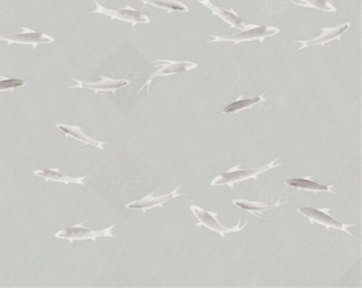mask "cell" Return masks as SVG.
Instances as JSON below:
<instances>
[{"mask_svg": "<svg viewBox=\"0 0 362 288\" xmlns=\"http://www.w3.org/2000/svg\"><path fill=\"white\" fill-rule=\"evenodd\" d=\"M350 26H352L350 23H346V24H342L338 27H332V28H321L322 33H321L320 36H317V38H313V40L295 41V43L302 44L301 47L297 49V52H299V50L304 49V48L309 47V46H321V47H323L327 43L336 40L340 41L341 40L342 34L346 30H348Z\"/></svg>", "mask_w": 362, "mask_h": 288, "instance_id": "cell-10", "label": "cell"}, {"mask_svg": "<svg viewBox=\"0 0 362 288\" xmlns=\"http://www.w3.org/2000/svg\"><path fill=\"white\" fill-rule=\"evenodd\" d=\"M25 81L21 79H7L5 77H0V91H13L17 87H23Z\"/></svg>", "mask_w": 362, "mask_h": 288, "instance_id": "cell-20", "label": "cell"}, {"mask_svg": "<svg viewBox=\"0 0 362 288\" xmlns=\"http://www.w3.org/2000/svg\"><path fill=\"white\" fill-rule=\"evenodd\" d=\"M262 101H264V95L250 99H242L241 97H239L238 100L231 103L227 108L223 109V113H239L240 111L252 108L255 104L262 102Z\"/></svg>", "mask_w": 362, "mask_h": 288, "instance_id": "cell-18", "label": "cell"}, {"mask_svg": "<svg viewBox=\"0 0 362 288\" xmlns=\"http://www.w3.org/2000/svg\"><path fill=\"white\" fill-rule=\"evenodd\" d=\"M231 202H233L235 206L240 208V209L250 212V213H252L253 215L256 216V217H260V216L258 215V213L268 211V210H270L272 208L271 206L260 203V202L242 201V200H233Z\"/></svg>", "mask_w": 362, "mask_h": 288, "instance_id": "cell-19", "label": "cell"}, {"mask_svg": "<svg viewBox=\"0 0 362 288\" xmlns=\"http://www.w3.org/2000/svg\"><path fill=\"white\" fill-rule=\"evenodd\" d=\"M138 1H142L143 5H150L157 9L165 10L168 14L172 12H190L188 7L179 0H138Z\"/></svg>", "mask_w": 362, "mask_h": 288, "instance_id": "cell-16", "label": "cell"}, {"mask_svg": "<svg viewBox=\"0 0 362 288\" xmlns=\"http://www.w3.org/2000/svg\"><path fill=\"white\" fill-rule=\"evenodd\" d=\"M280 31V29L276 28V27L257 26L254 27V28L248 29V30L241 31V32L233 34V36H225L208 34V36H210L212 40L206 43L212 44V43L215 42H231L237 45L241 42H250V41L258 40L262 44L264 38L278 34Z\"/></svg>", "mask_w": 362, "mask_h": 288, "instance_id": "cell-2", "label": "cell"}, {"mask_svg": "<svg viewBox=\"0 0 362 288\" xmlns=\"http://www.w3.org/2000/svg\"><path fill=\"white\" fill-rule=\"evenodd\" d=\"M275 162L276 159H274L273 162L269 163V164L260 167V168L245 169V170H241L240 164L236 165V166L233 167L231 170L227 171L225 174H222L221 176L214 179V180L212 181V183H210V186H220L227 184V186H229V188H233L235 183L248 180V179H254V180H257V179H258V175L262 174L264 171L270 170V169L274 168V167L280 166V165H282L274 164Z\"/></svg>", "mask_w": 362, "mask_h": 288, "instance_id": "cell-1", "label": "cell"}, {"mask_svg": "<svg viewBox=\"0 0 362 288\" xmlns=\"http://www.w3.org/2000/svg\"><path fill=\"white\" fill-rule=\"evenodd\" d=\"M114 227L115 225H113L102 230V231H93V230L84 228L83 223H80L73 225V227L66 228V229L58 231V233H56V237L60 239H67L71 244L75 241H87V239L96 241V239H100V237L116 239V236L112 233V229Z\"/></svg>", "mask_w": 362, "mask_h": 288, "instance_id": "cell-3", "label": "cell"}, {"mask_svg": "<svg viewBox=\"0 0 362 288\" xmlns=\"http://www.w3.org/2000/svg\"><path fill=\"white\" fill-rule=\"evenodd\" d=\"M190 210H192V213L194 214L196 218H198L199 223H196V227H201V225H205L208 229L212 230L214 232L219 233L221 235V237L225 239V234L227 233L231 232H238L240 230H242L245 225H248L249 221L243 225V227H240V221L241 218L239 217L238 223L235 228H227L225 225L220 223L217 221L218 214L215 212H206L204 211L199 206H190Z\"/></svg>", "mask_w": 362, "mask_h": 288, "instance_id": "cell-5", "label": "cell"}, {"mask_svg": "<svg viewBox=\"0 0 362 288\" xmlns=\"http://www.w3.org/2000/svg\"><path fill=\"white\" fill-rule=\"evenodd\" d=\"M99 82H83L76 78H71L73 81L77 82L75 87H70V89H87L95 91V94H98L99 91H112L113 94L116 93L117 89H124L126 85H130L131 81L126 79H111V78L100 76Z\"/></svg>", "mask_w": 362, "mask_h": 288, "instance_id": "cell-9", "label": "cell"}, {"mask_svg": "<svg viewBox=\"0 0 362 288\" xmlns=\"http://www.w3.org/2000/svg\"><path fill=\"white\" fill-rule=\"evenodd\" d=\"M290 3L299 7L320 10L323 12L334 13L337 11L336 7L328 3L327 0H290Z\"/></svg>", "mask_w": 362, "mask_h": 288, "instance_id": "cell-17", "label": "cell"}, {"mask_svg": "<svg viewBox=\"0 0 362 288\" xmlns=\"http://www.w3.org/2000/svg\"><path fill=\"white\" fill-rule=\"evenodd\" d=\"M56 126L60 131L63 132L67 137L73 138L76 141L81 142L85 145L95 146L101 151H104L103 145H105V142L95 141L93 138L89 137L84 132L82 131L80 126H68V124H56Z\"/></svg>", "mask_w": 362, "mask_h": 288, "instance_id": "cell-14", "label": "cell"}, {"mask_svg": "<svg viewBox=\"0 0 362 288\" xmlns=\"http://www.w3.org/2000/svg\"><path fill=\"white\" fill-rule=\"evenodd\" d=\"M155 66H161L159 69H157L155 74H152L150 76L149 79L146 81L145 85L142 87L138 93L143 91L145 87L148 89V93L150 91V87L151 83L155 78L159 77H167V76L174 75V74L184 73V71H192L194 68L198 67V64L194 63V62L185 61V62H175L168 61V60H157L153 62Z\"/></svg>", "mask_w": 362, "mask_h": 288, "instance_id": "cell-7", "label": "cell"}, {"mask_svg": "<svg viewBox=\"0 0 362 288\" xmlns=\"http://www.w3.org/2000/svg\"><path fill=\"white\" fill-rule=\"evenodd\" d=\"M299 213H301L302 215L306 216L308 218L309 221H310L311 225L313 223H317L319 225H324L327 230L334 229L340 230V231H344V232L348 233V234L352 235V233L348 231V228L353 227L355 225H346L343 223H339V221H335L334 218L330 217L328 215V212L330 211V209H323V210H315L311 209V208H299Z\"/></svg>", "mask_w": 362, "mask_h": 288, "instance_id": "cell-8", "label": "cell"}, {"mask_svg": "<svg viewBox=\"0 0 362 288\" xmlns=\"http://www.w3.org/2000/svg\"><path fill=\"white\" fill-rule=\"evenodd\" d=\"M35 176L44 179L46 182L54 181V182H62L65 184H79V186H85L83 180L87 177H80V178H71V177L65 176L58 171V168L54 169H40V170L33 171Z\"/></svg>", "mask_w": 362, "mask_h": 288, "instance_id": "cell-13", "label": "cell"}, {"mask_svg": "<svg viewBox=\"0 0 362 288\" xmlns=\"http://www.w3.org/2000/svg\"><path fill=\"white\" fill-rule=\"evenodd\" d=\"M180 188L181 186H179L170 194L163 195V196H159V197H153V192H151V194L147 195L146 197H144L143 199L126 204V209L131 210H142L143 213L146 214L148 210L153 209V208H157V206H161V208L163 204L166 203L169 200L173 199L175 197H181L183 195H186L185 192L184 194H179L178 190Z\"/></svg>", "mask_w": 362, "mask_h": 288, "instance_id": "cell-12", "label": "cell"}, {"mask_svg": "<svg viewBox=\"0 0 362 288\" xmlns=\"http://www.w3.org/2000/svg\"><path fill=\"white\" fill-rule=\"evenodd\" d=\"M93 3H95L97 8L93 11H91V13H99V14L105 15V16L110 17L111 21L118 19V21L131 24L132 27L137 24H149V23H151V19L149 17L138 12L130 5H126L124 9L112 10L103 7L96 0H93Z\"/></svg>", "mask_w": 362, "mask_h": 288, "instance_id": "cell-4", "label": "cell"}, {"mask_svg": "<svg viewBox=\"0 0 362 288\" xmlns=\"http://www.w3.org/2000/svg\"><path fill=\"white\" fill-rule=\"evenodd\" d=\"M196 3L205 5L207 9L210 10V12L213 13V15H216V16L220 17L222 21H225L229 25V28H237L243 31L258 26V25L245 24V21L235 13V11L231 9L225 10L218 8L217 5L210 3V0H196Z\"/></svg>", "mask_w": 362, "mask_h": 288, "instance_id": "cell-11", "label": "cell"}, {"mask_svg": "<svg viewBox=\"0 0 362 288\" xmlns=\"http://www.w3.org/2000/svg\"><path fill=\"white\" fill-rule=\"evenodd\" d=\"M0 41H5L8 45H31L35 49L40 44H50L56 40L45 33L36 32L27 27H21V33L0 34Z\"/></svg>", "mask_w": 362, "mask_h": 288, "instance_id": "cell-6", "label": "cell"}, {"mask_svg": "<svg viewBox=\"0 0 362 288\" xmlns=\"http://www.w3.org/2000/svg\"><path fill=\"white\" fill-rule=\"evenodd\" d=\"M311 178H313V176L303 179H290L286 183H287V186L297 188V190H307V192H313V194L317 192H335L332 190L334 186H322V184H319V183L311 180Z\"/></svg>", "mask_w": 362, "mask_h": 288, "instance_id": "cell-15", "label": "cell"}]
</instances>
